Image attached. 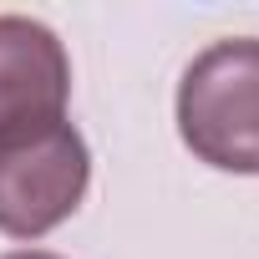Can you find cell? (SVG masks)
<instances>
[{
  "instance_id": "obj_1",
  "label": "cell",
  "mask_w": 259,
  "mask_h": 259,
  "mask_svg": "<svg viewBox=\"0 0 259 259\" xmlns=\"http://www.w3.org/2000/svg\"><path fill=\"white\" fill-rule=\"evenodd\" d=\"M178 133L224 173H259V41L229 36L198 51L178 81Z\"/></svg>"
},
{
  "instance_id": "obj_2",
  "label": "cell",
  "mask_w": 259,
  "mask_h": 259,
  "mask_svg": "<svg viewBox=\"0 0 259 259\" xmlns=\"http://www.w3.org/2000/svg\"><path fill=\"white\" fill-rule=\"evenodd\" d=\"M92 183V153L71 122L0 138V234L41 239L66 224Z\"/></svg>"
},
{
  "instance_id": "obj_3",
  "label": "cell",
  "mask_w": 259,
  "mask_h": 259,
  "mask_svg": "<svg viewBox=\"0 0 259 259\" xmlns=\"http://www.w3.org/2000/svg\"><path fill=\"white\" fill-rule=\"evenodd\" d=\"M71 61L51 26L31 16H0V138L66 122Z\"/></svg>"
},
{
  "instance_id": "obj_4",
  "label": "cell",
  "mask_w": 259,
  "mask_h": 259,
  "mask_svg": "<svg viewBox=\"0 0 259 259\" xmlns=\"http://www.w3.org/2000/svg\"><path fill=\"white\" fill-rule=\"evenodd\" d=\"M6 259H61V254H46V249H16V254H6Z\"/></svg>"
}]
</instances>
